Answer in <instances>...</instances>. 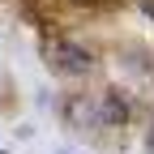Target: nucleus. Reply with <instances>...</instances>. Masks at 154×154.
<instances>
[{"mask_svg": "<svg viewBox=\"0 0 154 154\" xmlns=\"http://www.w3.org/2000/svg\"><path fill=\"white\" fill-rule=\"evenodd\" d=\"M47 64H51L56 73H64V77H82V73H90L94 56H90L86 47H77V43L56 38V43H47Z\"/></svg>", "mask_w": 154, "mask_h": 154, "instance_id": "f257e3e1", "label": "nucleus"}, {"mask_svg": "<svg viewBox=\"0 0 154 154\" xmlns=\"http://www.w3.org/2000/svg\"><path fill=\"white\" fill-rule=\"evenodd\" d=\"M128 120V103L120 99L116 90H107V94H99V124H107V128H120Z\"/></svg>", "mask_w": 154, "mask_h": 154, "instance_id": "f03ea898", "label": "nucleus"}, {"mask_svg": "<svg viewBox=\"0 0 154 154\" xmlns=\"http://www.w3.org/2000/svg\"><path fill=\"white\" fill-rule=\"evenodd\" d=\"M64 116H69V120L73 124H99V107H90L86 99H69V107H64Z\"/></svg>", "mask_w": 154, "mask_h": 154, "instance_id": "7ed1b4c3", "label": "nucleus"}, {"mask_svg": "<svg viewBox=\"0 0 154 154\" xmlns=\"http://www.w3.org/2000/svg\"><path fill=\"white\" fill-rule=\"evenodd\" d=\"M150 146H154V116H150Z\"/></svg>", "mask_w": 154, "mask_h": 154, "instance_id": "20e7f679", "label": "nucleus"}, {"mask_svg": "<svg viewBox=\"0 0 154 154\" xmlns=\"http://www.w3.org/2000/svg\"><path fill=\"white\" fill-rule=\"evenodd\" d=\"M73 5H94V0H73Z\"/></svg>", "mask_w": 154, "mask_h": 154, "instance_id": "39448f33", "label": "nucleus"}]
</instances>
